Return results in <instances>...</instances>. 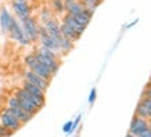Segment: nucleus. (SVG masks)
Here are the masks:
<instances>
[{"label": "nucleus", "instance_id": "obj_1", "mask_svg": "<svg viewBox=\"0 0 151 137\" xmlns=\"http://www.w3.org/2000/svg\"><path fill=\"white\" fill-rule=\"evenodd\" d=\"M14 96L18 98L21 108H22L25 112L31 114L32 116H35V115L45 107V104H46L45 101H42V100H39V98H36V97H33L32 94H29L27 90H24L22 87L15 89V90H14Z\"/></svg>", "mask_w": 151, "mask_h": 137}, {"label": "nucleus", "instance_id": "obj_11", "mask_svg": "<svg viewBox=\"0 0 151 137\" xmlns=\"http://www.w3.org/2000/svg\"><path fill=\"white\" fill-rule=\"evenodd\" d=\"M60 25H61L60 19L55 18V17H53V18L49 19L46 24H43L42 27L46 29V32L49 33L51 37H54V39H58V37H61V32H60Z\"/></svg>", "mask_w": 151, "mask_h": 137}, {"label": "nucleus", "instance_id": "obj_8", "mask_svg": "<svg viewBox=\"0 0 151 137\" xmlns=\"http://www.w3.org/2000/svg\"><path fill=\"white\" fill-rule=\"evenodd\" d=\"M14 15L13 13L10 11V9L7 6H1L0 7V32L7 35L10 29V25H11V21H13Z\"/></svg>", "mask_w": 151, "mask_h": 137}, {"label": "nucleus", "instance_id": "obj_27", "mask_svg": "<svg viewBox=\"0 0 151 137\" xmlns=\"http://www.w3.org/2000/svg\"><path fill=\"white\" fill-rule=\"evenodd\" d=\"M81 119H82V114H79L76 118H75V121H72V133L76 130V128H78V125L81 123Z\"/></svg>", "mask_w": 151, "mask_h": 137}, {"label": "nucleus", "instance_id": "obj_26", "mask_svg": "<svg viewBox=\"0 0 151 137\" xmlns=\"http://www.w3.org/2000/svg\"><path fill=\"white\" fill-rule=\"evenodd\" d=\"M96 97H97V89H96V87H93L92 90H90L89 98H87V101H89V104H90V105L94 104V101H96Z\"/></svg>", "mask_w": 151, "mask_h": 137}, {"label": "nucleus", "instance_id": "obj_30", "mask_svg": "<svg viewBox=\"0 0 151 137\" xmlns=\"http://www.w3.org/2000/svg\"><path fill=\"white\" fill-rule=\"evenodd\" d=\"M11 134H13L11 132H7L6 129H3L1 126H0V137H10Z\"/></svg>", "mask_w": 151, "mask_h": 137}, {"label": "nucleus", "instance_id": "obj_32", "mask_svg": "<svg viewBox=\"0 0 151 137\" xmlns=\"http://www.w3.org/2000/svg\"><path fill=\"white\" fill-rule=\"evenodd\" d=\"M125 137H134V136H133V134H130V133H128V134H126Z\"/></svg>", "mask_w": 151, "mask_h": 137}, {"label": "nucleus", "instance_id": "obj_31", "mask_svg": "<svg viewBox=\"0 0 151 137\" xmlns=\"http://www.w3.org/2000/svg\"><path fill=\"white\" fill-rule=\"evenodd\" d=\"M137 22V19H134V21H133V22H130L129 24V25H126V28H130V27H133V25H134V24Z\"/></svg>", "mask_w": 151, "mask_h": 137}, {"label": "nucleus", "instance_id": "obj_23", "mask_svg": "<svg viewBox=\"0 0 151 137\" xmlns=\"http://www.w3.org/2000/svg\"><path fill=\"white\" fill-rule=\"evenodd\" d=\"M6 107L10 108V110H15V108H21V105H19V101L18 98L14 96V94H10L7 98H6Z\"/></svg>", "mask_w": 151, "mask_h": 137}, {"label": "nucleus", "instance_id": "obj_24", "mask_svg": "<svg viewBox=\"0 0 151 137\" xmlns=\"http://www.w3.org/2000/svg\"><path fill=\"white\" fill-rule=\"evenodd\" d=\"M36 62L37 61H36V57H35V53H29V54H27L24 57V64H25L27 69H31Z\"/></svg>", "mask_w": 151, "mask_h": 137}, {"label": "nucleus", "instance_id": "obj_7", "mask_svg": "<svg viewBox=\"0 0 151 137\" xmlns=\"http://www.w3.org/2000/svg\"><path fill=\"white\" fill-rule=\"evenodd\" d=\"M148 128H150V126H148V121H147V119L140 118L137 115H134L132 118V121H130L128 133H130V134H133V136L136 137L137 134H140V133L144 132V130Z\"/></svg>", "mask_w": 151, "mask_h": 137}, {"label": "nucleus", "instance_id": "obj_18", "mask_svg": "<svg viewBox=\"0 0 151 137\" xmlns=\"http://www.w3.org/2000/svg\"><path fill=\"white\" fill-rule=\"evenodd\" d=\"M73 46H75V43H72L68 39H65L64 36L58 37V47H60V55L61 57H64V55L68 54L69 51H72Z\"/></svg>", "mask_w": 151, "mask_h": 137}, {"label": "nucleus", "instance_id": "obj_34", "mask_svg": "<svg viewBox=\"0 0 151 137\" xmlns=\"http://www.w3.org/2000/svg\"><path fill=\"white\" fill-rule=\"evenodd\" d=\"M147 86H151V78H150V80H148V85Z\"/></svg>", "mask_w": 151, "mask_h": 137}, {"label": "nucleus", "instance_id": "obj_9", "mask_svg": "<svg viewBox=\"0 0 151 137\" xmlns=\"http://www.w3.org/2000/svg\"><path fill=\"white\" fill-rule=\"evenodd\" d=\"M134 115H137L140 118H144L147 121H151V98L148 97H142L139 101Z\"/></svg>", "mask_w": 151, "mask_h": 137}, {"label": "nucleus", "instance_id": "obj_13", "mask_svg": "<svg viewBox=\"0 0 151 137\" xmlns=\"http://www.w3.org/2000/svg\"><path fill=\"white\" fill-rule=\"evenodd\" d=\"M61 22L63 24H65V25H68V27H71L75 31V32L78 33V35H81L82 36L83 35V32H85V29L86 28L85 27H82V25H79L75 19H73V17L72 15H69V14H64L63 15V18H61Z\"/></svg>", "mask_w": 151, "mask_h": 137}, {"label": "nucleus", "instance_id": "obj_21", "mask_svg": "<svg viewBox=\"0 0 151 137\" xmlns=\"http://www.w3.org/2000/svg\"><path fill=\"white\" fill-rule=\"evenodd\" d=\"M54 17V14H53V11L50 10V7H43V9L40 10V13H39V17H37V22L40 24V25H43V24H46L49 19H51Z\"/></svg>", "mask_w": 151, "mask_h": 137}, {"label": "nucleus", "instance_id": "obj_5", "mask_svg": "<svg viewBox=\"0 0 151 137\" xmlns=\"http://www.w3.org/2000/svg\"><path fill=\"white\" fill-rule=\"evenodd\" d=\"M10 7L13 10V15L18 21L32 15V6L27 0H10Z\"/></svg>", "mask_w": 151, "mask_h": 137}, {"label": "nucleus", "instance_id": "obj_20", "mask_svg": "<svg viewBox=\"0 0 151 137\" xmlns=\"http://www.w3.org/2000/svg\"><path fill=\"white\" fill-rule=\"evenodd\" d=\"M50 10L55 15L65 14V1L64 0H50Z\"/></svg>", "mask_w": 151, "mask_h": 137}, {"label": "nucleus", "instance_id": "obj_29", "mask_svg": "<svg viewBox=\"0 0 151 137\" xmlns=\"http://www.w3.org/2000/svg\"><path fill=\"white\" fill-rule=\"evenodd\" d=\"M136 137H151V129H150V128L146 129L144 132H142L140 134H137Z\"/></svg>", "mask_w": 151, "mask_h": 137}, {"label": "nucleus", "instance_id": "obj_17", "mask_svg": "<svg viewBox=\"0 0 151 137\" xmlns=\"http://www.w3.org/2000/svg\"><path fill=\"white\" fill-rule=\"evenodd\" d=\"M72 17H73V19L79 24V25H82V27L86 28L87 25L90 24V21H92L93 11H90V10H87L86 7H85V11H83V13L76 14V15H72Z\"/></svg>", "mask_w": 151, "mask_h": 137}, {"label": "nucleus", "instance_id": "obj_33", "mask_svg": "<svg viewBox=\"0 0 151 137\" xmlns=\"http://www.w3.org/2000/svg\"><path fill=\"white\" fill-rule=\"evenodd\" d=\"M65 3H68V1H76V0H64Z\"/></svg>", "mask_w": 151, "mask_h": 137}, {"label": "nucleus", "instance_id": "obj_4", "mask_svg": "<svg viewBox=\"0 0 151 137\" xmlns=\"http://www.w3.org/2000/svg\"><path fill=\"white\" fill-rule=\"evenodd\" d=\"M19 24H21V27H22L27 37L31 40V43H37V39H39V28H40V24L37 22V19L33 15H31L28 18L21 19Z\"/></svg>", "mask_w": 151, "mask_h": 137}, {"label": "nucleus", "instance_id": "obj_25", "mask_svg": "<svg viewBox=\"0 0 151 137\" xmlns=\"http://www.w3.org/2000/svg\"><path fill=\"white\" fill-rule=\"evenodd\" d=\"M63 132L65 134H72V121H68V122H65L64 126H63Z\"/></svg>", "mask_w": 151, "mask_h": 137}, {"label": "nucleus", "instance_id": "obj_3", "mask_svg": "<svg viewBox=\"0 0 151 137\" xmlns=\"http://www.w3.org/2000/svg\"><path fill=\"white\" fill-rule=\"evenodd\" d=\"M0 126L3 129H6L7 132H11V133H15L17 130H19L22 128L21 122L11 114V111L7 107H3L0 110Z\"/></svg>", "mask_w": 151, "mask_h": 137}, {"label": "nucleus", "instance_id": "obj_22", "mask_svg": "<svg viewBox=\"0 0 151 137\" xmlns=\"http://www.w3.org/2000/svg\"><path fill=\"white\" fill-rule=\"evenodd\" d=\"M37 53V54L43 55V57H47V58H51V60H57V61H61V55L57 54V53H54V51L49 50V49H45V47H37L36 50H35Z\"/></svg>", "mask_w": 151, "mask_h": 137}, {"label": "nucleus", "instance_id": "obj_28", "mask_svg": "<svg viewBox=\"0 0 151 137\" xmlns=\"http://www.w3.org/2000/svg\"><path fill=\"white\" fill-rule=\"evenodd\" d=\"M142 97H148V98H151V86H146V89H144L142 93Z\"/></svg>", "mask_w": 151, "mask_h": 137}, {"label": "nucleus", "instance_id": "obj_15", "mask_svg": "<svg viewBox=\"0 0 151 137\" xmlns=\"http://www.w3.org/2000/svg\"><path fill=\"white\" fill-rule=\"evenodd\" d=\"M37 61V60H36ZM31 71H32L33 73H36V75H39L40 78L46 79V80H49V82H51V79L54 78V75L49 71V69L45 67V65H42L40 62H36V64L33 65L32 68H31Z\"/></svg>", "mask_w": 151, "mask_h": 137}, {"label": "nucleus", "instance_id": "obj_19", "mask_svg": "<svg viewBox=\"0 0 151 137\" xmlns=\"http://www.w3.org/2000/svg\"><path fill=\"white\" fill-rule=\"evenodd\" d=\"M9 110H10V108H9ZM10 111H11V114H13L14 116H15V118L21 122V125H22V126H24V125H27L28 122L33 118L32 115L28 114V112H25L22 108H15V110H10Z\"/></svg>", "mask_w": 151, "mask_h": 137}, {"label": "nucleus", "instance_id": "obj_6", "mask_svg": "<svg viewBox=\"0 0 151 137\" xmlns=\"http://www.w3.org/2000/svg\"><path fill=\"white\" fill-rule=\"evenodd\" d=\"M22 78H24V82H28V83H31V85H35V86L39 87L40 90L45 91V93H46L47 89H49V86H50V82H49V80L40 78L39 75L33 73L31 69H25V71H24Z\"/></svg>", "mask_w": 151, "mask_h": 137}, {"label": "nucleus", "instance_id": "obj_16", "mask_svg": "<svg viewBox=\"0 0 151 137\" xmlns=\"http://www.w3.org/2000/svg\"><path fill=\"white\" fill-rule=\"evenodd\" d=\"M85 11V6L76 0V1H68L65 3V14H69V15H76V14H81Z\"/></svg>", "mask_w": 151, "mask_h": 137}, {"label": "nucleus", "instance_id": "obj_35", "mask_svg": "<svg viewBox=\"0 0 151 137\" xmlns=\"http://www.w3.org/2000/svg\"><path fill=\"white\" fill-rule=\"evenodd\" d=\"M27 1H29V0H27Z\"/></svg>", "mask_w": 151, "mask_h": 137}, {"label": "nucleus", "instance_id": "obj_12", "mask_svg": "<svg viewBox=\"0 0 151 137\" xmlns=\"http://www.w3.org/2000/svg\"><path fill=\"white\" fill-rule=\"evenodd\" d=\"M21 87H22L24 90H27L29 94H32L33 97H36V98H39V100H42V101H45V103H46V93H45L43 90H40L39 87H36L35 85H31V83L24 82L22 80Z\"/></svg>", "mask_w": 151, "mask_h": 137}, {"label": "nucleus", "instance_id": "obj_10", "mask_svg": "<svg viewBox=\"0 0 151 137\" xmlns=\"http://www.w3.org/2000/svg\"><path fill=\"white\" fill-rule=\"evenodd\" d=\"M35 53V57H36L37 62H40L42 65H45L49 71H50L53 75H57V72L60 71V65H61V61H57V60H51V58H47V57H43V55L37 54L36 51H33Z\"/></svg>", "mask_w": 151, "mask_h": 137}, {"label": "nucleus", "instance_id": "obj_14", "mask_svg": "<svg viewBox=\"0 0 151 137\" xmlns=\"http://www.w3.org/2000/svg\"><path fill=\"white\" fill-rule=\"evenodd\" d=\"M60 32H61V36H64L65 39L71 40L72 43H75V42H78L79 39H81V35H78L72 28L68 27V25H65V24H63V22L60 25Z\"/></svg>", "mask_w": 151, "mask_h": 137}, {"label": "nucleus", "instance_id": "obj_2", "mask_svg": "<svg viewBox=\"0 0 151 137\" xmlns=\"http://www.w3.org/2000/svg\"><path fill=\"white\" fill-rule=\"evenodd\" d=\"M7 35L10 36L11 40H14L15 43H18L21 47H28V46L32 44L31 40L27 37L25 32H24V29H22V27H21L19 21L15 18V17H14L13 21H11V25H10V29H9V33H7Z\"/></svg>", "mask_w": 151, "mask_h": 137}]
</instances>
